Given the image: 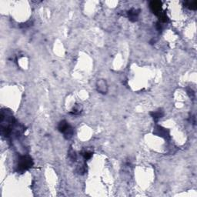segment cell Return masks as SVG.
Returning a JSON list of instances; mask_svg holds the SVG:
<instances>
[{
  "instance_id": "5",
  "label": "cell",
  "mask_w": 197,
  "mask_h": 197,
  "mask_svg": "<svg viewBox=\"0 0 197 197\" xmlns=\"http://www.w3.org/2000/svg\"><path fill=\"white\" fill-rule=\"evenodd\" d=\"M97 90H98V92H100L101 93H106V91H107V85H106V81L101 80L98 82Z\"/></svg>"
},
{
  "instance_id": "8",
  "label": "cell",
  "mask_w": 197,
  "mask_h": 197,
  "mask_svg": "<svg viewBox=\"0 0 197 197\" xmlns=\"http://www.w3.org/2000/svg\"><path fill=\"white\" fill-rule=\"evenodd\" d=\"M92 153L91 152H89V151H85V152H83V153H82V156H84V158L86 159H90V158H91V156H92Z\"/></svg>"
},
{
  "instance_id": "4",
  "label": "cell",
  "mask_w": 197,
  "mask_h": 197,
  "mask_svg": "<svg viewBox=\"0 0 197 197\" xmlns=\"http://www.w3.org/2000/svg\"><path fill=\"white\" fill-rule=\"evenodd\" d=\"M139 12H140L139 9H130V11L128 12V16H129L130 20H131L132 22H135V21H136L137 19H138V16H139Z\"/></svg>"
},
{
  "instance_id": "1",
  "label": "cell",
  "mask_w": 197,
  "mask_h": 197,
  "mask_svg": "<svg viewBox=\"0 0 197 197\" xmlns=\"http://www.w3.org/2000/svg\"><path fill=\"white\" fill-rule=\"evenodd\" d=\"M58 129L61 133L64 134V136L66 137V139H70L73 136V129L66 121H62V122H59V124L58 126Z\"/></svg>"
},
{
  "instance_id": "3",
  "label": "cell",
  "mask_w": 197,
  "mask_h": 197,
  "mask_svg": "<svg viewBox=\"0 0 197 197\" xmlns=\"http://www.w3.org/2000/svg\"><path fill=\"white\" fill-rule=\"evenodd\" d=\"M150 9L153 13L159 16L162 13V2L159 1H153L150 2Z\"/></svg>"
},
{
  "instance_id": "7",
  "label": "cell",
  "mask_w": 197,
  "mask_h": 197,
  "mask_svg": "<svg viewBox=\"0 0 197 197\" xmlns=\"http://www.w3.org/2000/svg\"><path fill=\"white\" fill-rule=\"evenodd\" d=\"M82 106L79 104H77L74 106L73 112H71V113L72 114H74V115H78V114H79V113L82 112Z\"/></svg>"
},
{
  "instance_id": "2",
  "label": "cell",
  "mask_w": 197,
  "mask_h": 197,
  "mask_svg": "<svg viewBox=\"0 0 197 197\" xmlns=\"http://www.w3.org/2000/svg\"><path fill=\"white\" fill-rule=\"evenodd\" d=\"M33 160L29 156H22L19 160L18 169L19 171H26L33 166Z\"/></svg>"
},
{
  "instance_id": "6",
  "label": "cell",
  "mask_w": 197,
  "mask_h": 197,
  "mask_svg": "<svg viewBox=\"0 0 197 197\" xmlns=\"http://www.w3.org/2000/svg\"><path fill=\"white\" fill-rule=\"evenodd\" d=\"M184 6L188 9L195 10L197 9V2L196 1H192V2H186L184 3Z\"/></svg>"
}]
</instances>
